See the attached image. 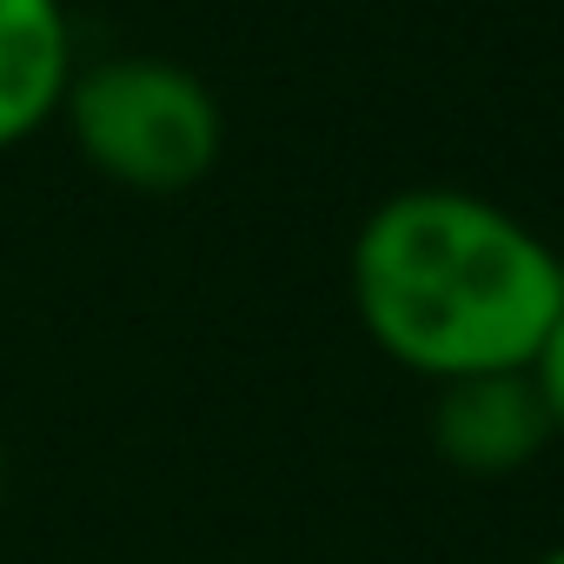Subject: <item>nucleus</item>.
Segmentation results:
<instances>
[{"instance_id": "f257e3e1", "label": "nucleus", "mask_w": 564, "mask_h": 564, "mask_svg": "<svg viewBox=\"0 0 564 564\" xmlns=\"http://www.w3.org/2000/svg\"><path fill=\"white\" fill-rule=\"evenodd\" d=\"M346 279L366 339L432 386L531 372L564 306L551 239L465 186L386 193L352 232Z\"/></svg>"}, {"instance_id": "f03ea898", "label": "nucleus", "mask_w": 564, "mask_h": 564, "mask_svg": "<svg viewBox=\"0 0 564 564\" xmlns=\"http://www.w3.org/2000/svg\"><path fill=\"white\" fill-rule=\"evenodd\" d=\"M80 160L127 193H186L226 147L213 87L160 54H113L74 74L61 107Z\"/></svg>"}, {"instance_id": "7ed1b4c3", "label": "nucleus", "mask_w": 564, "mask_h": 564, "mask_svg": "<svg viewBox=\"0 0 564 564\" xmlns=\"http://www.w3.org/2000/svg\"><path fill=\"white\" fill-rule=\"evenodd\" d=\"M551 445L557 432L531 372H478L432 392V452L465 478H511Z\"/></svg>"}, {"instance_id": "20e7f679", "label": "nucleus", "mask_w": 564, "mask_h": 564, "mask_svg": "<svg viewBox=\"0 0 564 564\" xmlns=\"http://www.w3.org/2000/svg\"><path fill=\"white\" fill-rule=\"evenodd\" d=\"M80 74L67 0H0V153L61 120Z\"/></svg>"}, {"instance_id": "39448f33", "label": "nucleus", "mask_w": 564, "mask_h": 564, "mask_svg": "<svg viewBox=\"0 0 564 564\" xmlns=\"http://www.w3.org/2000/svg\"><path fill=\"white\" fill-rule=\"evenodd\" d=\"M531 386H538V399L551 412V432L564 438V306H557V319H551V333H544V346L531 359Z\"/></svg>"}, {"instance_id": "423d86ee", "label": "nucleus", "mask_w": 564, "mask_h": 564, "mask_svg": "<svg viewBox=\"0 0 564 564\" xmlns=\"http://www.w3.org/2000/svg\"><path fill=\"white\" fill-rule=\"evenodd\" d=\"M531 564H564V538H557V544H544V551H538Z\"/></svg>"}, {"instance_id": "0eeeda50", "label": "nucleus", "mask_w": 564, "mask_h": 564, "mask_svg": "<svg viewBox=\"0 0 564 564\" xmlns=\"http://www.w3.org/2000/svg\"><path fill=\"white\" fill-rule=\"evenodd\" d=\"M0 498H8V438H0Z\"/></svg>"}]
</instances>
